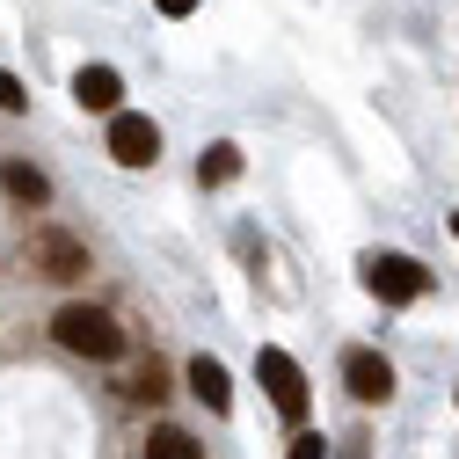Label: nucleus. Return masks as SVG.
<instances>
[{
	"label": "nucleus",
	"mask_w": 459,
	"mask_h": 459,
	"mask_svg": "<svg viewBox=\"0 0 459 459\" xmlns=\"http://www.w3.org/2000/svg\"><path fill=\"white\" fill-rule=\"evenodd\" d=\"M284 459H328V445H321L314 430H299V437H292V452H284Z\"/></svg>",
	"instance_id": "ddd939ff"
},
{
	"label": "nucleus",
	"mask_w": 459,
	"mask_h": 459,
	"mask_svg": "<svg viewBox=\"0 0 459 459\" xmlns=\"http://www.w3.org/2000/svg\"><path fill=\"white\" fill-rule=\"evenodd\" d=\"M109 153L125 168H153L160 160V125L139 117V109H117V117H109Z\"/></svg>",
	"instance_id": "20e7f679"
},
{
	"label": "nucleus",
	"mask_w": 459,
	"mask_h": 459,
	"mask_svg": "<svg viewBox=\"0 0 459 459\" xmlns=\"http://www.w3.org/2000/svg\"><path fill=\"white\" fill-rule=\"evenodd\" d=\"M255 379L270 386V409L284 423H307V372L284 358V351H255Z\"/></svg>",
	"instance_id": "7ed1b4c3"
},
{
	"label": "nucleus",
	"mask_w": 459,
	"mask_h": 459,
	"mask_svg": "<svg viewBox=\"0 0 459 459\" xmlns=\"http://www.w3.org/2000/svg\"><path fill=\"white\" fill-rule=\"evenodd\" d=\"M139 459H204V452L190 445V430L168 423V430H153V437H146V452H139Z\"/></svg>",
	"instance_id": "9b49d317"
},
{
	"label": "nucleus",
	"mask_w": 459,
	"mask_h": 459,
	"mask_svg": "<svg viewBox=\"0 0 459 459\" xmlns=\"http://www.w3.org/2000/svg\"><path fill=\"white\" fill-rule=\"evenodd\" d=\"M190 394H197V401H204V409L219 416V409H226V401H234V386H226V365L197 351V358H190Z\"/></svg>",
	"instance_id": "6e6552de"
},
{
	"label": "nucleus",
	"mask_w": 459,
	"mask_h": 459,
	"mask_svg": "<svg viewBox=\"0 0 459 459\" xmlns=\"http://www.w3.org/2000/svg\"><path fill=\"white\" fill-rule=\"evenodd\" d=\"M0 183H8V197H15V204H44V197H51V183L37 176L30 160H8V168H0Z\"/></svg>",
	"instance_id": "1a4fd4ad"
},
{
	"label": "nucleus",
	"mask_w": 459,
	"mask_h": 459,
	"mask_svg": "<svg viewBox=\"0 0 459 459\" xmlns=\"http://www.w3.org/2000/svg\"><path fill=\"white\" fill-rule=\"evenodd\" d=\"M365 292L386 299V307H416L430 292V277H423L416 255H365Z\"/></svg>",
	"instance_id": "f03ea898"
},
{
	"label": "nucleus",
	"mask_w": 459,
	"mask_h": 459,
	"mask_svg": "<svg viewBox=\"0 0 459 459\" xmlns=\"http://www.w3.org/2000/svg\"><path fill=\"white\" fill-rule=\"evenodd\" d=\"M37 263H44V277H81L88 270V248L81 241H66V234H37Z\"/></svg>",
	"instance_id": "0eeeda50"
},
{
	"label": "nucleus",
	"mask_w": 459,
	"mask_h": 459,
	"mask_svg": "<svg viewBox=\"0 0 459 459\" xmlns=\"http://www.w3.org/2000/svg\"><path fill=\"white\" fill-rule=\"evenodd\" d=\"M51 335H59L74 358H95V365H109L125 351V328L109 321L102 307H59V314H51Z\"/></svg>",
	"instance_id": "f257e3e1"
},
{
	"label": "nucleus",
	"mask_w": 459,
	"mask_h": 459,
	"mask_svg": "<svg viewBox=\"0 0 459 459\" xmlns=\"http://www.w3.org/2000/svg\"><path fill=\"white\" fill-rule=\"evenodd\" d=\"M117 95H125L117 66H81V74H74V102H81V109H109V117H117Z\"/></svg>",
	"instance_id": "423d86ee"
},
{
	"label": "nucleus",
	"mask_w": 459,
	"mask_h": 459,
	"mask_svg": "<svg viewBox=\"0 0 459 459\" xmlns=\"http://www.w3.org/2000/svg\"><path fill=\"white\" fill-rule=\"evenodd\" d=\"M0 109H8V117H22V109H30V95H22L15 74H0Z\"/></svg>",
	"instance_id": "f8f14e48"
},
{
	"label": "nucleus",
	"mask_w": 459,
	"mask_h": 459,
	"mask_svg": "<svg viewBox=\"0 0 459 459\" xmlns=\"http://www.w3.org/2000/svg\"><path fill=\"white\" fill-rule=\"evenodd\" d=\"M342 386H351L358 401H386L394 394V365L379 351H342Z\"/></svg>",
	"instance_id": "39448f33"
},
{
	"label": "nucleus",
	"mask_w": 459,
	"mask_h": 459,
	"mask_svg": "<svg viewBox=\"0 0 459 459\" xmlns=\"http://www.w3.org/2000/svg\"><path fill=\"white\" fill-rule=\"evenodd\" d=\"M234 176H241V146H226V139H219V146H204L197 183H212V190H219V183H234Z\"/></svg>",
	"instance_id": "9d476101"
},
{
	"label": "nucleus",
	"mask_w": 459,
	"mask_h": 459,
	"mask_svg": "<svg viewBox=\"0 0 459 459\" xmlns=\"http://www.w3.org/2000/svg\"><path fill=\"white\" fill-rule=\"evenodd\" d=\"M153 8H160V15H190L197 0H153Z\"/></svg>",
	"instance_id": "4468645a"
}]
</instances>
